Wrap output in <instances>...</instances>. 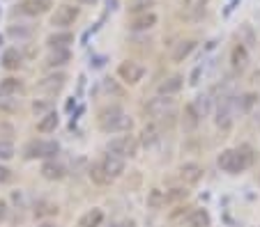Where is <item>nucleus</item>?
<instances>
[{
    "label": "nucleus",
    "mask_w": 260,
    "mask_h": 227,
    "mask_svg": "<svg viewBox=\"0 0 260 227\" xmlns=\"http://www.w3.org/2000/svg\"><path fill=\"white\" fill-rule=\"evenodd\" d=\"M118 227H136V225H133L131 221H127V223H122V225H118Z\"/></svg>",
    "instance_id": "nucleus-44"
},
{
    "label": "nucleus",
    "mask_w": 260,
    "mask_h": 227,
    "mask_svg": "<svg viewBox=\"0 0 260 227\" xmlns=\"http://www.w3.org/2000/svg\"><path fill=\"white\" fill-rule=\"evenodd\" d=\"M42 177L44 179H51V181H58L65 177V167L60 163H55V161H46L44 165H42Z\"/></svg>",
    "instance_id": "nucleus-16"
},
{
    "label": "nucleus",
    "mask_w": 260,
    "mask_h": 227,
    "mask_svg": "<svg viewBox=\"0 0 260 227\" xmlns=\"http://www.w3.org/2000/svg\"><path fill=\"white\" fill-rule=\"evenodd\" d=\"M81 2H83V5H94L97 0H81Z\"/></svg>",
    "instance_id": "nucleus-45"
},
{
    "label": "nucleus",
    "mask_w": 260,
    "mask_h": 227,
    "mask_svg": "<svg viewBox=\"0 0 260 227\" xmlns=\"http://www.w3.org/2000/svg\"><path fill=\"white\" fill-rule=\"evenodd\" d=\"M90 179L94 181V184H108V174L104 172V167H101V163H94L92 167H90Z\"/></svg>",
    "instance_id": "nucleus-27"
},
{
    "label": "nucleus",
    "mask_w": 260,
    "mask_h": 227,
    "mask_svg": "<svg viewBox=\"0 0 260 227\" xmlns=\"http://www.w3.org/2000/svg\"><path fill=\"white\" fill-rule=\"evenodd\" d=\"M7 216V204H5V200H0V221Z\"/></svg>",
    "instance_id": "nucleus-39"
},
{
    "label": "nucleus",
    "mask_w": 260,
    "mask_h": 227,
    "mask_svg": "<svg viewBox=\"0 0 260 227\" xmlns=\"http://www.w3.org/2000/svg\"><path fill=\"white\" fill-rule=\"evenodd\" d=\"M101 167H104V172L108 174V179H118L122 172H125V161L120 156H115V154H106L104 161H101Z\"/></svg>",
    "instance_id": "nucleus-9"
},
{
    "label": "nucleus",
    "mask_w": 260,
    "mask_h": 227,
    "mask_svg": "<svg viewBox=\"0 0 260 227\" xmlns=\"http://www.w3.org/2000/svg\"><path fill=\"white\" fill-rule=\"evenodd\" d=\"M14 156V145L9 140H0V159L9 161Z\"/></svg>",
    "instance_id": "nucleus-32"
},
{
    "label": "nucleus",
    "mask_w": 260,
    "mask_h": 227,
    "mask_svg": "<svg viewBox=\"0 0 260 227\" xmlns=\"http://www.w3.org/2000/svg\"><path fill=\"white\" fill-rule=\"evenodd\" d=\"M58 154V142L53 140H35L26 147V159H51Z\"/></svg>",
    "instance_id": "nucleus-5"
},
{
    "label": "nucleus",
    "mask_w": 260,
    "mask_h": 227,
    "mask_svg": "<svg viewBox=\"0 0 260 227\" xmlns=\"http://www.w3.org/2000/svg\"><path fill=\"white\" fill-rule=\"evenodd\" d=\"M99 127L108 133H115V131H129L131 129V117H129L122 108L111 106L106 110H101L99 115Z\"/></svg>",
    "instance_id": "nucleus-2"
},
{
    "label": "nucleus",
    "mask_w": 260,
    "mask_h": 227,
    "mask_svg": "<svg viewBox=\"0 0 260 227\" xmlns=\"http://www.w3.org/2000/svg\"><path fill=\"white\" fill-rule=\"evenodd\" d=\"M145 110L150 117H157V120H159V117H166V115H173L175 113V99L159 94V97H154V99L147 101Z\"/></svg>",
    "instance_id": "nucleus-3"
},
{
    "label": "nucleus",
    "mask_w": 260,
    "mask_h": 227,
    "mask_svg": "<svg viewBox=\"0 0 260 227\" xmlns=\"http://www.w3.org/2000/svg\"><path fill=\"white\" fill-rule=\"evenodd\" d=\"M76 19H79V7L67 5V2H65V5H60L53 12V16H51V26L65 30V28L74 26V21H76Z\"/></svg>",
    "instance_id": "nucleus-4"
},
{
    "label": "nucleus",
    "mask_w": 260,
    "mask_h": 227,
    "mask_svg": "<svg viewBox=\"0 0 260 227\" xmlns=\"http://www.w3.org/2000/svg\"><path fill=\"white\" fill-rule=\"evenodd\" d=\"M2 67L5 69H19L21 67V53L16 48H7L2 53Z\"/></svg>",
    "instance_id": "nucleus-23"
},
{
    "label": "nucleus",
    "mask_w": 260,
    "mask_h": 227,
    "mask_svg": "<svg viewBox=\"0 0 260 227\" xmlns=\"http://www.w3.org/2000/svg\"><path fill=\"white\" fill-rule=\"evenodd\" d=\"M0 110H7V113L19 110V99H12L9 94H0Z\"/></svg>",
    "instance_id": "nucleus-29"
},
{
    "label": "nucleus",
    "mask_w": 260,
    "mask_h": 227,
    "mask_svg": "<svg viewBox=\"0 0 260 227\" xmlns=\"http://www.w3.org/2000/svg\"><path fill=\"white\" fill-rule=\"evenodd\" d=\"M187 227H210V214L205 209H196L187 218Z\"/></svg>",
    "instance_id": "nucleus-22"
},
{
    "label": "nucleus",
    "mask_w": 260,
    "mask_h": 227,
    "mask_svg": "<svg viewBox=\"0 0 260 227\" xmlns=\"http://www.w3.org/2000/svg\"><path fill=\"white\" fill-rule=\"evenodd\" d=\"M108 154H115V156H136V140L129 138V135H120V138H113V140L108 142Z\"/></svg>",
    "instance_id": "nucleus-6"
},
{
    "label": "nucleus",
    "mask_w": 260,
    "mask_h": 227,
    "mask_svg": "<svg viewBox=\"0 0 260 227\" xmlns=\"http://www.w3.org/2000/svg\"><path fill=\"white\" fill-rule=\"evenodd\" d=\"M180 177L184 184H198L200 177H203V167L196 165V163H184L180 167Z\"/></svg>",
    "instance_id": "nucleus-14"
},
{
    "label": "nucleus",
    "mask_w": 260,
    "mask_h": 227,
    "mask_svg": "<svg viewBox=\"0 0 260 227\" xmlns=\"http://www.w3.org/2000/svg\"><path fill=\"white\" fill-rule=\"evenodd\" d=\"M101 221H104V211L101 209H90L87 214L81 216L79 227H99Z\"/></svg>",
    "instance_id": "nucleus-19"
},
{
    "label": "nucleus",
    "mask_w": 260,
    "mask_h": 227,
    "mask_svg": "<svg viewBox=\"0 0 260 227\" xmlns=\"http://www.w3.org/2000/svg\"><path fill=\"white\" fill-rule=\"evenodd\" d=\"M219 167L223 172H230V174H237L242 170H247L251 163H254V154L249 147H240V149H226L221 152L219 156Z\"/></svg>",
    "instance_id": "nucleus-1"
},
{
    "label": "nucleus",
    "mask_w": 260,
    "mask_h": 227,
    "mask_svg": "<svg viewBox=\"0 0 260 227\" xmlns=\"http://www.w3.org/2000/svg\"><path fill=\"white\" fill-rule=\"evenodd\" d=\"M23 90V83L19 78H5L0 83V94H14Z\"/></svg>",
    "instance_id": "nucleus-25"
},
{
    "label": "nucleus",
    "mask_w": 260,
    "mask_h": 227,
    "mask_svg": "<svg viewBox=\"0 0 260 227\" xmlns=\"http://www.w3.org/2000/svg\"><path fill=\"white\" fill-rule=\"evenodd\" d=\"M101 65H104V58H101V55L99 58H94V67H101Z\"/></svg>",
    "instance_id": "nucleus-41"
},
{
    "label": "nucleus",
    "mask_w": 260,
    "mask_h": 227,
    "mask_svg": "<svg viewBox=\"0 0 260 227\" xmlns=\"http://www.w3.org/2000/svg\"><path fill=\"white\" fill-rule=\"evenodd\" d=\"M37 227H58V225H55V223H40V225H37Z\"/></svg>",
    "instance_id": "nucleus-43"
},
{
    "label": "nucleus",
    "mask_w": 260,
    "mask_h": 227,
    "mask_svg": "<svg viewBox=\"0 0 260 227\" xmlns=\"http://www.w3.org/2000/svg\"><path fill=\"white\" fill-rule=\"evenodd\" d=\"M187 188H173V191H171V193L166 195V200H180V197H187Z\"/></svg>",
    "instance_id": "nucleus-36"
},
{
    "label": "nucleus",
    "mask_w": 260,
    "mask_h": 227,
    "mask_svg": "<svg viewBox=\"0 0 260 227\" xmlns=\"http://www.w3.org/2000/svg\"><path fill=\"white\" fill-rule=\"evenodd\" d=\"M189 108H191V113L196 115V117H207L210 115V108H212V103H210V97H198L196 101H191L189 103Z\"/></svg>",
    "instance_id": "nucleus-21"
},
{
    "label": "nucleus",
    "mask_w": 260,
    "mask_h": 227,
    "mask_svg": "<svg viewBox=\"0 0 260 227\" xmlns=\"http://www.w3.org/2000/svg\"><path fill=\"white\" fill-rule=\"evenodd\" d=\"M182 76H171V78H166L164 83L159 85V94H164V97H171V94H175V92H180L182 90Z\"/></svg>",
    "instance_id": "nucleus-17"
},
{
    "label": "nucleus",
    "mask_w": 260,
    "mask_h": 227,
    "mask_svg": "<svg viewBox=\"0 0 260 227\" xmlns=\"http://www.w3.org/2000/svg\"><path fill=\"white\" fill-rule=\"evenodd\" d=\"M157 14L154 12H143V14H136L131 19V23H129V28H131L133 32H145V30H152L154 26H157Z\"/></svg>",
    "instance_id": "nucleus-8"
},
{
    "label": "nucleus",
    "mask_w": 260,
    "mask_h": 227,
    "mask_svg": "<svg viewBox=\"0 0 260 227\" xmlns=\"http://www.w3.org/2000/svg\"><path fill=\"white\" fill-rule=\"evenodd\" d=\"M46 44H48V48H67L69 44H74V34L69 32V30L53 32V34H48Z\"/></svg>",
    "instance_id": "nucleus-15"
},
{
    "label": "nucleus",
    "mask_w": 260,
    "mask_h": 227,
    "mask_svg": "<svg viewBox=\"0 0 260 227\" xmlns=\"http://www.w3.org/2000/svg\"><path fill=\"white\" fill-rule=\"evenodd\" d=\"M159 127L157 124H145L143 127V131H140V142L145 145V147H152V145H157V140H159Z\"/></svg>",
    "instance_id": "nucleus-20"
},
{
    "label": "nucleus",
    "mask_w": 260,
    "mask_h": 227,
    "mask_svg": "<svg viewBox=\"0 0 260 227\" xmlns=\"http://www.w3.org/2000/svg\"><path fill=\"white\" fill-rule=\"evenodd\" d=\"M111 227H118V225H111Z\"/></svg>",
    "instance_id": "nucleus-47"
},
{
    "label": "nucleus",
    "mask_w": 260,
    "mask_h": 227,
    "mask_svg": "<svg viewBox=\"0 0 260 227\" xmlns=\"http://www.w3.org/2000/svg\"><path fill=\"white\" fill-rule=\"evenodd\" d=\"M242 34H244V41H240L242 46H254L256 44V34H254V30H251V26H242Z\"/></svg>",
    "instance_id": "nucleus-33"
},
{
    "label": "nucleus",
    "mask_w": 260,
    "mask_h": 227,
    "mask_svg": "<svg viewBox=\"0 0 260 227\" xmlns=\"http://www.w3.org/2000/svg\"><path fill=\"white\" fill-rule=\"evenodd\" d=\"M55 211H58V209H55L53 204H46V202L35 209V214H37V216H48V214H55Z\"/></svg>",
    "instance_id": "nucleus-35"
},
{
    "label": "nucleus",
    "mask_w": 260,
    "mask_h": 227,
    "mask_svg": "<svg viewBox=\"0 0 260 227\" xmlns=\"http://www.w3.org/2000/svg\"><path fill=\"white\" fill-rule=\"evenodd\" d=\"M207 2H210V0H182V7H184V12L203 14V12H205Z\"/></svg>",
    "instance_id": "nucleus-26"
},
{
    "label": "nucleus",
    "mask_w": 260,
    "mask_h": 227,
    "mask_svg": "<svg viewBox=\"0 0 260 227\" xmlns=\"http://www.w3.org/2000/svg\"><path fill=\"white\" fill-rule=\"evenodd\" d=\"M147 204H150L152 209H159L161 204H166V195L161 193L159 188H152L150 195H147Z\"/></svg>",
    "instance_id": "nucleus-28"
},
{
    "label": "nucleus",
    "mask_w": 260,
    "mask_h": 227,
    "mask_svg": "<svg viewBox=\"0 0 260 227\" xmlns=\"http://www.w3.org/2000/svg\"><path fill=\"white\" fill-rule=\"evenodd\" d=\"M48 7H51V0H23L21 12L28 14V16H40V14L48 12Z\"/></svg>",
    "instance_id": "nucleus-11"
},
{
    "label": "nucleus",
    "mask_w": 260,
    "mask_h": 227,
    "mask_svg": "<svg viewBox=\"0 0 260 227\" xmlns=\"http://www.w3.org/2000/svg\"><path fill=\"white\" fill-rule=\"evenodd\" d=\"M230 65H233L235 71H244L249 65V48L237 44V46L233 48V53H230Z\"/></svg>",
    "instance_id": "nucleus-13"
},
{
    "label": "nucleus",
    "mask_w": 260,
    "mask_h": 227,
    "mask_svg": "<svg viewBox=\"0 0 260 227\" xmlns=\"http://www.w3.org/2000/svg\"><path fill=\"white\" fill-rule=\"evenodd\" d=\"M51 108H53V103H51V101H35V103H33V110H35V115H37V117H44V115H48V113H51Z\"/></svg>",
    "instance_id": "nucleus-31"
},
{
    "label": "nucleus",
    "mask_w": 260,
    "mask_h": 227,
    "mask_svg": "<svg viewBox=\"0 0 260 227\" xmlns=\"http://www.w3.org/2000/svg\"><path fill=\"white\" fill-rule=\"evenodd\" d=\"M133 2H152L154 5V0H133Z\"/></svg>",
    "instance_id": "nucleus-46"
},
{
    "label": "nucleus",
    "mask_w": 260,
    "mask_h": 227,
    "mask_svg": "<svg viewBox=\"0 0 260 227\" xmlns=\"http://www.w3.org/2000/svg\"><path fill=\"white\" fill-rule=\"evenodd\" d=\"M118 74H120V78L125 80V83H129V85H133V83H138L140 78H143V74H145V69L140 67L138 62H122L120 67H118Z\"/></svg>",
    "instance_id": "nucleus-7"
},
{
    "label": "nucleus",
    "mask_w": 260,
    "mask_h": 227,
    "mask_svg": "<svg viewBox=\"0 0 260 227\" xmlns=\"http://www.w3.org/2000/svg\"><path fill=\"white\" fill-rule=\"evenodd\" d=\"M104 90H106L108 94H115V97H122V87L115 83V80H111V78H106L104 80Z\"/></svg>",
    "instance_id": "nucleus-34"
},
{
    "label": "nucleus",
    "mask_w": 260,
    "mask_h": 227,
    "mask_svg": "<svg viewBox=\"0 0 260 227\" xmlns=\"http://www.w3.org/2000/svg\"><path fill=\"white\" fill-rule=\"evenodd\" d=\"M237 2H240V0H230V2H228V7H226V16H228V14H230V12H233V9H235V5H237Z\"/></svg>",
    "instance_id": "nucleus-40"
},
{
    "label": "nucleus",
    "mask_w": 260,
    "mask_h": 227,
    "mask_svg": "<svg viewBox=\"0 0 260 227\" xmlns=\"http://www.w3.org/2000/svg\"><path fill=\"white\" fill-rule=\"evenodd\" d=\"M196 48V41L194 39H184L180 41L177 46L173 48V62H182V60H187L189 55H191V51Z\"/></svg>",
    "instance_id": "nucleus-18"
},
{
    "label": "nucleus",
    "mask_w": 260,
    "mask_h": 227,
    "mask_svg": "<svg viewBox=\"0 0 260 227\" xmlns=\"http://www.w3.org/2000/svg\"><path fill=\"white\" fill-rule=\"evenodd\" d=\"M65 80H67V76L65 74H51V76H46L44 80H40V90L42 92H60L62 90V85H65Z\"/></svg>",
    "instance_id": "nucleus-12"
},
{
    "label": "nucleus",
    "mask_w": 260,
    "mask_h": 227,
    "mask_svg": "<svg viewBox=\"0 0 260 227\" xmlns=\"http://www.w3.org/2000/svg\"><path fill=\"white\" fill-rule=\"evenodd\" d=\"M242 99H244V101H242V108H244V110H249V108L256 103V94H244Z\"/></svg>",
    "instance_id": "nucleus-38"
},
{
    "label": "nucleus",
    "mask_w": 260,
    "mask_h": 227,
    "mask_svg": "<svg viewBox=\"0 0 260 227\" xmlns=\"http://www.w3.org/2000/svg\"><path fill=\"white\" fill-rule=\"evenodd\" d=\"M33 34V28L30 26H12L9 28V37H14V39H28Z\"/></svg>",
    "instance_id": "nucleus-30"
},
{
    "label": "nucleus",
    "mask_w": 260,
    "mask_h": 227,
    "mask_svg": "<svg viewBox=\"0 0 260 227\" xmlns=\"http://www.w3.org/2000/svg\"><path fill=\"white\" fill-rule=\"evenodd\" d=\"M9 179H12V170L5 165H0V184H7Z\"/></svg>",
    "instance_id": "nucleus-37"
},
{
    "label": "nucleus",
    "mask_w": 260,
    "mask_h": 227,
    "mask_svg": "<svg viewBox=\"0 0 260 227\" xmlns=\"http://www.w3.org/2000/svg\"><path fill=\"white\" fill-rule=\"evenodd\" d=\"M106 5L111 7V9H115V7H118V0H106Z\"/></svg>",
    "instance_id": "nucleus-42"
},
{
    "label": "nucleus",
    "mask_w": 260,
    "mask_h": 227,
    "mask_svg": "<svg viewBox=\"0 0 260 227\" xmlns=\"http://www.w3.org/2000/svg\"><path fill=\"white\" fill-rule=\"evenodd\" d=\"M55 127H58V115L55 113L44 115V117L40 120V124H37L40 133H51V131H55Z\"/></svg>",
    "instance_id": "nucleus-24"
},
{
    "label": "nucleus",
    "mask_w": 260,
    "mask_h": 227,
    "mask_svg": "<svg viewBox=\"0 0 260 227\" xmlns=\"http://www.w3.org/2000/svg\"><path fill=\"white\" fill-rule=\"evenodd\" d=\"M72 60V53H69V48H51V53L46 55V65L48 69H55V67H65L67 62Z\"/></svg>",
    "instance_id": "nucleus-10"
}]
</instances>
